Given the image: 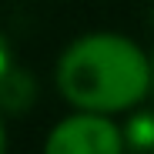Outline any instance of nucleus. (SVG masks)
I'll return each instance as SVG.
<instances>
[{
  "label": "nucleus",
  "mask_w": 154,
  "mask_h": 154,
  "mask_svg": "<svg viewBox=\"0 0 154 154\" xmlns=\"http://www.w3.org/2000/svg\"><path fill=\"white\" fill-rule=\"evenodd\" d=\"M151 20H154V10H151Z\"/></svg>",
  "instance_id": "obj_8"
},
{
  "label": "nucleus",
  "mask_w": 154,
  "mask_h": 154,
  "mask_svg": "<svg viewBox=\"0 0 154 154\" xmlns=\"http://www.w3.org/2000/svg\"><path fill=\"white\" fill-rule=\"evenodd\" d=\"M57 87L87 114H114L151 91V57L121 34H87L57 60Z\"/></svg>",
  "instance_id": "obj_1"
},
{
  "label": "nucleus",
  "mask_w": 154,
  "mask_h": 154,
  "mask_svg": "<svg viewBox=\"0 0 154 154\" xmlns=\"http://www.w3.org/2000/svg\"><path fill=\"white\" fill-rule=\"evenodd\" d=\"M34 94H37V81L27 67H14L4 81H0V111L7 114H23L34 104Z\"/></svg>",
  "instance_id": "obj_3"
},
{
  "label": "nucleus",
  "mask_w": 154,
  "mask_h": 154,
  "mask_svg": "<svg viewBox=\"0 0 154 154\" xmlns=\"http://www.w3.org/2000/svg\"><path fill=\"white\" fill-rule=\"evenodd\" d=\"M151 91H154V54H151Z\"/></svg>",
  "instance_id": "obj_7"
},
{
  "label": "nucleus",
  "mask_w": 154,
  "mask_h": 154,
  "mask_svg": "<svg viewBox=\"0 0 154 154\" xmlns=\"http://www.w3.org/2000/svg\"><path fill=\"white\" fill-rule=\"evenodd\" d=\"M7 151V131H4V117H0V154Z\"/></svg>",
  "instance_id": "obj_6"
},
{
  "label": "nucleus",
  "mask_w": 154,
  "mask_h": 154,
  "mask_svg": "<svg viewBox=\"0 0 154 154\" xmlns=\"http://www.w3.org/2000/svg\"><path fill=\"white\" fill-rule=\"evenodd\" d=\"M44 154H124V134L104 114L81 111L50 131Z\"/></svg>",
  "instance_id": "obj_2"
},
{
  "label": "nucleus",
  "mask_w": 154,
  "mask_h": 154,
  "mask_svg": "<svg viewBox=\"0 0 154 154\" xmlns=\"http://www.w3.org/2000/svg\"><path fill=\"white\" fill-rule=\"evenodd\" d=\"M124 154H154V111H141L124 124Z\"/></svg>",
  "instance_id": "obj_4"
},
{
  "label": "nucleus",
  "mask_w": 154,
  "mask_h": 154,
  "mask_svg": "<svg viewBox=\"0 0 154 154\" xmlns=\"http://www.w3.org/2000/svg\"><path fill=\"white\" fill-rule=\"evenodd\" d=\"M17 64H14V50H10V40L0 34V81H4V77L14 70Z\"/></svg>",
  "instance_id": "obj_5"
}]
</instances>
